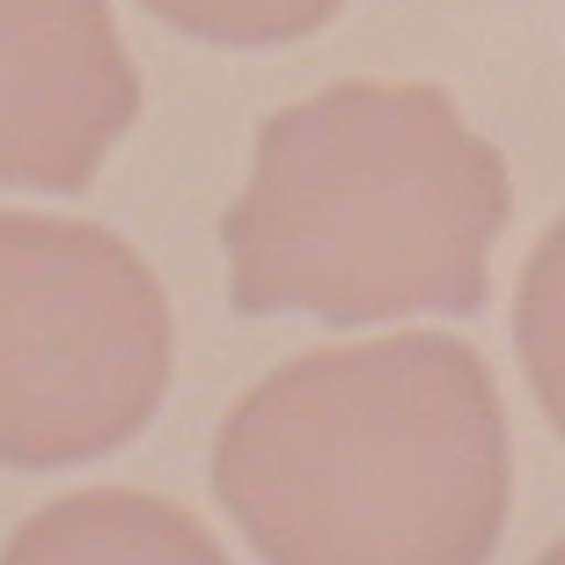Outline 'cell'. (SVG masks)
I'll use <instances>...</instances> for the list:
<instances>
[{"label": "cell", "mask_w": 565, "mask_h": 565, "mask_svg": "<svg viewBox=\"0 0 565 565\" xmlns=\"http://www.w3.org/2000/svg\"><path fill=\"white\" fill-rule=\"evenodd\" d=\"M536 565H565V536H558V544H551V551H544V558H536Z\"/></svg>", "instance_id": "ba28073f"}, {"label": "cell", "mask_w": 565, "mask_h": 565, "mask_svg": "<svg viewBox=\"0 0 565 565\" xmlns=\"http://www.w3.org/2000/svg\"><path fill=\"white\" fill-rule=\"evenodd\" d=\"M169 294L96 221L0 213V462L66 470L118 456L162 412Z\"/></svg>", "instance_id": "3957f363"}, {"label": "cell", "mask_w": 565, "mask_h": 565, "mask_svg": "<svg viewBox=\"0 0 565 565\" xmlns=\"http://www.w3.org/2000/svg\"><path fill=\"white\" fill-rule=\"evenodd\" d=\"M0 565H228V551L162 492L88 484L38 507L8 536Z\"/></svg>", "instance_id": "5b68a950"}, {"label": "cell", "mask_w": 565, "mask_h": 565, "mask_svg": "<svg viewBox=\"0 0 565 565\" xmlns=\"http://www.w3.org/2000/svg\"><path fill=\"white\" fill-rule=\"evenodd\" d=\"M213 500L265 565H492L514 500L500 382L448 331L301 353L221 419Z\"/></svg>", "instance_id": "6da1fadb"}, {"label": "cell", "mask_w": 565, "mask_h": 565, "mask_svg": "<svg viewBox=\"0 0 565 565\" xmlns=\"http://www.w3.org/2000/svg\"><path fill=\"white\" fill-rule=\"evenodd\" d=\"M514 184L434 82H338L257 126L250 184L221 213L228 301L323 323L478 316Z\"/></svg>", "instance_id": "7a4b0ae2"}, {"label": "cell", "mask_w": 565, "mask_h": 565, "mask_svg": "<svg viewBox=\"0 0 565 565\" xmlns=\"http://www.w3.org/2000/svg\"><path fill=\"white\" fill-rule=\"evenodd\" d=\"M514 353L522 375L544 404L551 434L565 440V213L544 228V243L529 250L522 287H514Z\"/></svg>", "instance_id": "8992f818"}, {"label": "cell", "mask_w": 565, "mask_h": 565, "mask_svg": "<svg viewBox=\"0 0 565 565\" xmlns=\"http://www.w3.org/2000/svg\"><path fill=\"white\" fill-rule=\"evenodd\" d=\"M140 118L110 0H0V184L88 191Z\"/></svg>", "instance_id": "277c9868"}, {"label": "cell", "mask_w": 565, "mask_h": 565, "mask_svg": "<svg viewBox=\"0 0 565 565\" xmlns=\"http://www.w3.org/2000/svg\"><path fill=\"white\" fill-rule=\"evenodd\" d=\"M169 30L199 44H235V52H265V44H301L323 22H338L345 0H140Z\"/></svg>", "instance_id": "52a82bcc"}]
</instances>
